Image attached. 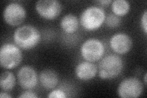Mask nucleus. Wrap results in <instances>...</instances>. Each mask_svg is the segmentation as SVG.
Masks as SVG:
<instances>
[{"label":"nucleus","instance_id":"nucleus-13","mask_svg":"<svg viewBox=\"0 0 147 98\" xmlns=\"http://www.w3.org/2000/svg\"><path fill=\"white\" fill-rule=\"evenodd\" d=\"M79 20L73 14H67L64 16L60 22L62 30L67 34H72L76 32L79 26Z\"/></svg>","mask_w":147,"mask_h":98},{"label":"nucleus","instance_id":"nucleus-19","mask_svg":"<svg viewBox=\"0 0 147 98\" xmlns=\"http://www.w3.org/2000/svg\"><path fill=\"white\" fill-rule=\"evenodd\" d=\"M140 25L142 30L144 31V33L146 34L147 33V12L146 10L142 15L140 18Z\"/></svg>","mask_w":147,"mask_h":98},{"label":"nucleus","instance_id":"nucleus-15","mask_svg":"<svg viewBox=\"0 0 147 98\" xmlns=\"http://www.w3.org/2000/svg\"><path fill=\"white\" fill-rule=\"evenodd\" d=\"M131 8L130 3L126 0H115L111 3L113 14L118 17H123L129 12Z\"/></svg>","mask_w":147,"mask_h":98},{"label":"nucleus","instance_id":"nucleus-18","mask_svg":"<svg viewBox=\"0 0 147 98\" xmlns=\"http://www.w3.org/2000/svg\"><path fill=\"white\" fill-rule=\"evenodd\" d=\"M18 97L20 98H37L38 96L36 93L31 90H26L21 93V95H18Z\"/></svg>","mask_w":147,"mask_h":98},{"label":"nucleus","instance_id":"nucleus-10","mask_svg":"<svg viewBox=\"0 0 147 98\" xmlns=\"http://www.w3.org/2000/svg\"><path fill=\"white\" fill-rule=\"evenodd\" d=\"M110 47L115 53L124 55L131 50L133 42L131 37L125 32H119L113 34L110 39Z\"/></svg>","mask_w":147,"mask_h":98},{"label":"nucleus","instance_id":"nucleus-8","mask_svg":"<svg viewBox=\"0 0 147 98\" xmlns=\"http://www.w3.org/2000/svg\"><path fill=\"white\" fill-rule=\"evenodd\" d=\"M35 9L41 17L47 20H53L60 15L62 4L57 0H39L36 2Z\"/></svg>","mask_w":147,"mask_h":98},{"label":"nucleus","instance_id":"nucleus-14","mask_svg":"<svg viewBox=\"0 0 147 98\" xmlns=\"http://www.w3.org/2000/svg\"><path fill=\"white\" fill-rule=\"evenodd\" d=\"M16 78L12 72L6 71L1 73L0 77V87L2 91H10L14 88Z\"/></svg>","mask_w":147,"mask_h":98},{"label":"nucleus","instance_id":"nucleus-16","mask_svg":"<svg viewBox=\"0 0 147 98\" xmlns=\"http://www.w3.org/2000/svg\"><path fill=\"white\" fill-rule=\"evenodd\" d=\"M104 23L109 28H114L120 25L121 18L115 15L114 14L110 13L108 16H106Z\"/></svg>","mask_w":147,"mask_h":98},{"label":"nucleus","instance_id":"nucleus-22","mask_svg":"<svg viewBox=\"0 0 147 98\" xmlns=\"http://www.w3.org/2000/svg\"><path fill=\"white\" fill-rule=\"evenodd\" d=\"M146 76H147V74L146 73L145 74V76H144V84L145 85H146Z\"/></svg>","mask_w":147,"mask_h":98},{"label":"nucleus","instance_id":"nucleus-3","mask_svg":"<svg viewBox=\"0 0 147 98\" xmlns=\"http://www.w3.org/2000/svg\"><path fill=\"white\" fill-rule=\"evenodd\" d=\"M105 17L106 14L102 7L91 6L83 11L79 22L85 30L93 31L98 30L103 25Z\"/></svg>","mask_w":147,"mask_h":98},{"label":"nucleus","instance_id":"nucleus-21","mask_svg":"<svg viewBox=\"0 0 147 98\" xmlns=\"http://www.w3.org/2000/svg\"><path fill=\"white\" fill-rule=\"evenodd\" d=\"M0 97L1 98H10V97H12V96L8 94L7 93H6V91H1L0 93Z\"/></svg>","mask_w":147,"mask_h":98},{"label":"nucleus","instance_id":"nucleus-1","mask_svg":"<svg viewBox=\"0 0 147 98\" xmlns=\"http://www.w3.org/2000/svg\"><path fill=\"white\" fill-rule=\"evenodd\" d=\"M41 39L39 31L33 25H22L13 32V40L14 43L24 50H31L38 45Z\"/></svg>","mask_w":147,"mask_h":98},{"label":"nucleus","instance_id":"nucleus-17","mask_svg":"<svg viewBox=\"0 0 147 98\" xmlns=\"http://www.w3.org/2000/svg\"><path fill=\"white\" fill-rule=\"evenodd\" d=\"M49 98H66V93L60 89H53L51 90L47 96Z\"/></svg>","mask_w":147,"mask_h":98},{"label":"nucleus","instance_id":"nucleus-20","mask_svg":"<svg viewBox=\"0 0 147 98\" xmlns=\"http://www.w3.org/2000/svg\"><path fill=\"white\" fill-rule=\"evenodd\" d=\"M113 1L112 0H100V1H96L98 3L100 4V5L102 6H107L109 4H111Z\"/></svg>","mask_w":147,"mask_h":98},{"label":"nucleus","instance_id":"nucleus-4","mask_svg":"<svg viewBox=\"0 0 147 98\" xmlns=\"http://www.w3.org/2000/svg\"><path fill=\"white\" fill-rule=\"evenodd\" d=\"M23 59L19 47L12 43H5L0 49V64L3 68L12 69L17 67Z\"/></svg>","mask_w":147,"mask_h":98},{"label":"nucleus","instance_id":"nucleus-11","mask_svg":"<svg viewBox=\"0 0 147 98\" xmlns=\"http://www.w3.org/2000/svg\"><path fill=\"white\" fill-rule=\"evenodd\" d=\"M98 73V67L93 62L84 61L78 64L75 69V74L78 79L89 81L94 78Z\"/></svg>","mask_w":147,"mask_h":98},{"label":"nucleus","instance_id":"nucleus-6","mask_svg":"<svg viewBox=\"0 0 147 98\" xmlns=\"http://www.w3.org/2000/svg\"><path fill=\"white\" fill-rule=\"evenodd\" d=\"M144 85L139 78L127 77L123 80L118 87L117 93L122 98H137L143 94Z\"/></svg>","mask_w":147,"mask_h":98},{"label":"nucleus","instance_id":"nucleus-12","mask_svg":"<svg viewBox=\"0 0 147 98\" xmlns=\"http://www.w3.org/2000/svg\"><path fill=\"white\" fill-rule=\"evenodd\" d=\"M39 80L45 90L51 91L55 89L59 82L58 74L54 70L45 69L39 74Z\"/></svg>","mask_w":147,"mask_h":98},{"label":"nucleus","instance_id":"nucleus-9","mask_svg":"<svg viewBox=\"0 0 147 98\" xmlns=\"http://www.w3.org/2000/svg\"><path fill=\"white\" fill-rule=\"evenodd\" d=\"M17 76L19 85L25 90L33 89L38 83V73L31 66H22L18 71Z\"/></svg>","mask_w":147,"mask_h":98},{"label":"nucleus","instance_id":"nucleus-2","mask_svg":"<svg viewBox=\"0 0 147 98\" xmlns=\"http://www.w3.org/2000/svg\"><path fill=\"white\" fill-rule=\"evenodd\" d=\"M124 62L116 54H110L100 59L98 65L99 76L103 80H112L118 77L122 72Z\"/></svg>","mask_w":147,"mask_h":98},{"label":"nucleus","instance_id":"nucleus-5","mask_svg":"<svg viewBox=\"0 0 147 98\" xmlns=\"http://www.w3.org/2000/svg\"><path fill=\"white\" fill-rule=\"evenodd\" d=\"M105 46L102 41L96 38H89L80 47V54L85 61L96 62L100 60L105 53Z\"/></svg>","mask_w":147,"mask_h":98},{"label":"nucleus","instance_id":"nucleus-7","mask_svg":"<svg viewBox=\"0 0 147 98\" xmlns=\"http://www.w3.org/2000/svg\"><path fill=\"white\" fill-rule=\"evenodd\" d=\"M3 16L7 24L12 26H17L25 21L26 17V11L21 4L12 2L9 3L4 8Z\"/></svg>","mask_w":147,"mask_h":98}]
</instances>
